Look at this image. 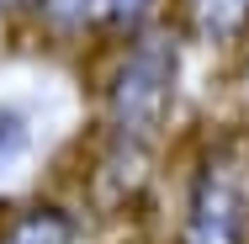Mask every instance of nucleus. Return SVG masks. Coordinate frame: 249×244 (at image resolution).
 <instances>
[{
  "label": "nucleus",
  "mask_w": 249,
  "mask_h": 244,
  "mask_svg": "<svg viewBox=\"0 0 249 244\" xmlns=\"http://www.w3.org/2000/svg\"><path fill=\"white\" fill-rule=\"evenodd\" d=\"M175 75H180V53L170 38H138L122 53V64L111 69L106 85V117L117 128V138H154L170 117L175 101Z\"/></svg>",
  "instance_id": "obj_1"
},
{
  "label": "nucleus",
  "mask_w": 249,
  "mask_h": 244,
  "mask_svg": "<svg viewBox=\"0 0 249 244\" xmlns=\"http://www.w3.org/2000/svg\"><path fill=\"white\" fill-rule=\"evenodd\" d=\"M249 234V191L239 170L212 159L191 191V218H186V244H244Z\"/></svg>",
  "instance_id": "obj_2"
},
{
  "label": "nucleus",
  "mask_w": 249,
  "mask_h": 244,
  "mask_svg": "<svg viewBox=\"0 0 249 244\" xmlns=\"http://www.w3.org/2000/svg\"><path fill=\"white\" fill-rule=\"evenodd\" d=\"M0 244H74V218L64 207H27L21 218L5 223Z\"/></svg>",
  "instance_id": "obj_3"
},
{
  "label": "nucleus",
  "mask_w": 249,
  "mask_h": 244,
  "mask_svg": "<svg viewBox=\"0 0 249 244\" xmlns=\"http://www.w3.org/2000/svg\"><path fill=\"white\" fill-rule=\"evenodd\" d=\"M191 5V27L207 43H233L249 32V0H186Z\"/></svg>",
  "instance_id": "obj_4"
},
{
  "label": "nucleus",
  "mask_w": 249,
  "mask_h": 244,
  "mask_svg": "<svg viewBox=\"0 0 249 244\" xmlns=\"http://www.w3.org/2000/svg\"><path fill=\"white\" fill-rule=\"evenodd\" d=\"M37 16L53 32H85V27H106V0H32Z\"/></svg>",
  "instance_id": "obj_5"
},
{
  "label": "nucleus",
  "mask_w": 249,
  "mask_h": 244,
  "mask_svg": "<svg viewBox=\"0 0 249 244\" xmlns=\"http://www.w3.org/2000/svg\"><path fill=\"white\" fill-rule=\"evenodd\" d=\"M27 154V117L21 112H0V175Z\"/></svg>",
  "instance_id": "obj_6"
},
{
  "label": "nucleus",
  "mask_w": 249,
  "mask_h": 244,
  "mask_svg": "<svg viewBox=\"0 0 249 244\" xmlns=\"http://www.w3.org/2000/svg\"><path fill=\"white\" fill-rule=\"evenodd\" d=\"M154 5L159 0H106V27L111 32H138L154 16Z\"/></svg>",
  "instance_id": "obj_7"
},
{
  "label": "nucleus",
  "mask_w": 249,
  "mask_h": 244,
  "mask_svg": "<svg viewBox=\"0 0 249 244\" xmlns=\"http://www.w3.org/2000/svg\"><path fill=\"white\" fill-rule=\"evenodd\" d=\"M16 5H32V0H0V11H16Z\"/></svg>",
  "instance_id": "obj_8"
}]
</instances>
